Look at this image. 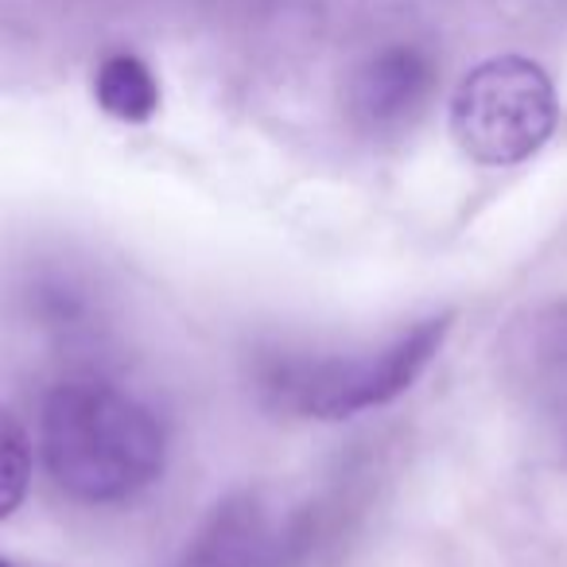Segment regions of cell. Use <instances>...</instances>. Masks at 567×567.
Segmentation results:
<instances>
[{"mask_svg": "<svg viewBox=\"0 0 567 567\" xmlns=\"http://www.w3.org/2000/svg\"><path fill=\"white\" fill-rule=\"evenodd\" d=\"M40 455L55 486L74 502L113 505L164 474L167 435L156 412L128 389L74 378L43 401Z\"/></svg>", "mask_w": 567, "mask_h": 567, "instance_id": "cell-1", "label": "cell"}, {"mask_svg": "<svg viewBox=\"0 0 567 567\" xmlns=\"http://www.w3.org/2000/svg\"><path fill=\"white\" fill-rule=\"evenodd\" d=\"M451 331V316H435L365 354H284L260 362V389L284 412L308 420H347L396 401L420 381Z\"/></svg>", "mask_w": 567, "mask_h": 567, "instance_id": "cell-2", "label": "cell"}, {"mask_svg": "<svg viewBox=\"0 0 567 567\" xmlns=\"http://www.w3.org/2000/svg\"><path fill=\"white\" fill-rule=\"evenodd\" d=\"M556 90L544 66L497 55L474 66L451 97V136L471 159L509 167L536 156L556 133Z\"/></svg>", "mask_w": 567, "mask_h": 567, "instance_id": "cell-3", "label": "cell"}, {"mask_svg": "<svg viewBox=\"0 0 567 567\" xmlns=\"http://www.w3.org/2000/svg\"><path fill=\"white\" fill-rule=\"evenodd\" d=\"M311 540L308 517L272 525L257 494H234L187 540L175 567H288Z\"/></svg>", "mask_w": 567, "mask_h": 567, "instance_id": "cell-4", "label": "cell"}, {"mask_svg": "<svg viewBox=\"0 0 567 567\" xmlns=\"http://www.w3.org/2000/svg\"><path fill=\"white\" fill-rule=\"evenodd\" d=\"M435 86V66L412 43H393L370 55L350 79V117L365 133H396L412 125Z\"/></svg>", "mask_w": 567, "mask_h": 567, "instance_id": "cell-5", "label": "cell"}, {"mask_svg": "<svg viewBox=\"0 0 567 567\" xmlns=\"http://www.w3.org/2000/svg\"><path fill=\"white\" fill-rule=\"evenodd\" d=\"M94 97L110 117L144 125L159 110V82L136 55H110L94 74Z\"/></svg>", "mask_w": 567, "mask_h": 567, "instance_id": "cell-6", "label": "cell"}, {"mask_svg": "<svg viewBox=\"0 0 567 567\" xmlns=\"http://www.w3.org/2000/svg\"><path fill=\"white\" fill-rule=\"evenodd\" d=\"M525 358H528V370H533V385L551 404L559 435L567 443V308L536 319L533 334H528Z\"/></svg>", "mask_w": 567, "mask_h": 567, "instance_id": "cell-7", "label": "cell"}, {"mask_svg": "<svg viewBox=\"0 0 567 567\" xmlns=\"http://www.w3.org/2000/svg\"><path fill=\"white\" fill-rule=\"evenodd\" d=\"M32 482V443L12 412L0 404V520H9L20 509Z\"/></svg>", "mask_w": 567, "mask_h": 567, "instance_id": "cell-8", "label": "cell"}, {"mask_svg": "<svg viewBox=\"0 0 567 567\" xmlns=\"http://www.w3.org/2000/svg\"><path fill=\"white\" fill-rule=\"evenodd\" d=\"M35 303H40V311L51 319V323L66 327L74 323V319H82V311H86V303H82L79 288L66 280H48L35 288Z\"/></svg>", "mask_w": 567, "mask_h": 567, "instance_id": "cell-9", "label": "cell"}, {"mask_svg": "<svg viewBox=\"0 0 567 567\" xmlns=\"http://www.w3.org/2000/svg\"><path fill=\"white\" fill-rule=\"evenodd\" d=\"M0 567H12V564H4V559H0Z\"/></svg>", "mask_w": 567, "mask_h": 567, "instance_id": "cell-10", "label": "cell"}]
</instances>
